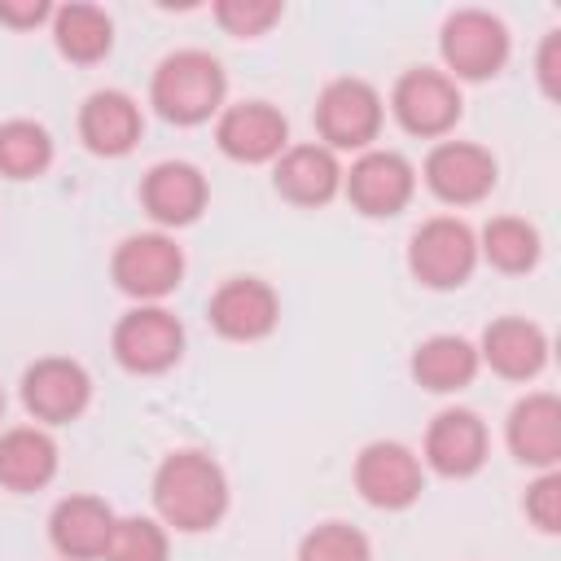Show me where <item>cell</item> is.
<instances>
[{
	"label": "cell",
	"instance_id": "2",
	"mask_svg": "<svg viewBox=\"0 0 561 561\" xmlns=\"http://www.w3.org/2000/svg\"><path fill=\"white\" fill-rule=\"evenodd\" d=\"M149 105L175 127H202L228 105L224 61L206 48H175L149 75Z\"/></svg>",
	"mask_w": 561,
	"mask_h": 561
},
{
	"label": "cell",
	"instance_id": "29",
	"mask_svg": "<svg viewBox=\"0 0 561 561\" xmlns=\"http://www.w3.org/2000/svg\"><path fill=\"white\" fill-rule=\"evenodd\" d=\"M280 18H285V4L280 0H219L215 4V22L228 35H237V39H259Z\"/></svg>",
	"mask_w": 561,
	"mask_h": 561
},
{
	"label": "cell",
	"instance_id": "15",
	"mask_svg": "<svg viewBox=\"0 0 561 561\" xmlns=\"http://www.w3.org/2000/svg\"><path fill=\"white\" fill-rule=\"evenodd\" d=\"M206 320L224 342H263L280 324V298L263 276H228L206 298Z\"/></svg>",
	"mask_w": 561,
	"mask_h": 561
},
{
	"label": "cell",
	"instance_id": "16",
	"mask_svg": "<svg viewBox=\"0 0 561 561\" xmlns=\"http://www.w3.org/2000/svg\"><path fill=\"white\" fill-rule=\"evenodd\" d=\"M206 202H210V184H206L202 167H193L184 158L153 162L140 175V206L158 224V232H175V228L197 224Z\"/></svg>",
	"mask_w": 561,
	"mask_h": 561
},
{
	"label": "cell",
	"instance_id": "27",
	"mask_svg": "<svg viewBox=\"0 0 561 561\" xmlns=\"http://www.w3.org/2000/svg\"><path fill=\"white\" fill-rule=\"evenodd\" d=\"M167 557H171V530L158 517L131 513L114 522V535L101 561H167Z\"/></svg>",
	"mask_w": 561,
	"mask_h": 561
},
{
	"label": "cell",
	"instance_id": "22",
	"mask_svg": "<svg viewBox=\"0 0 561 561\" xmlns=\"http://www.w3.org/2000/svg\"><path fill=\"white\" fill-rule=\"evenodd\" d=\"M408 373L430 394H460L482 373V359H478V346L469 337H460V333H430V337H421L412 346Z\"/></svg>",
	"mask_w": 561,
	"mask_h": 561
},
{
	"label": "cell",
	"instance_id": "4",
	"mask_svg": "<svg viewBox=\"0 0 561 561\" xmlns=\"http://www.w3.org/2000/svg\"><path fill=\"white\" fill-rule=\"evenodd\" d=\"M311 123H316V136H320L324 149H333V153H346V149L364 153L381 136L386 101H381V92L368 79L342 75V79H329L320 88Z\"/></svg>",
	"mask_w": 561,
	"mask_h": 561
},
{
	"label": "cell",
	"instance_id": "23",
	"mask_svg": "<svg viewBox=\"0 0 561 561\" xmlns=\"http://www.w3.org/2000/svg\"><path fill=\"white\" fill-rule=\"evenodd\" d=\"M57 438L44 425H13L0 434V486L13 495L44 491L57 478Z\"/></svg>",
	"mask_w": 561,
	"mask_h": 561
},
{
	"label": "cell",
	"instance_id": "10",
	"mask_svg": "<svg viewBox=\"0 0 561 561\" xmlns=\"http://www.w3.org/2000/svg\"><path fill=\"white\" fill-rule=\"evenodd\" d=\"M18 399H22V408L35 425H44V430L48 425H70L92 403V377L70 355H44V359L22 368Z\"/></svg>",
	"mask_w": 561,
	"mask_h": 561
},
{
	"label": "cell",
	"instance_id": "20",
	"mask_svg": "<svg viewBox=\"0 0 561 561\" xmlns=\"http://www.w3.org/2000/svg\"><path fill=\"white\" fill-rule=\"evenodd\" d=\"M118 513L101 495H66L48 513V543L61 561H101Z\"/></svg>",
	"mask_w": 561,
	"mask_h": 561
},
{
	"label": "cell",
	"instance_id": "25",
	"mask_svg": "<svg viewBox=\"0 0 561 561\" xmlns=\"http://www.w3.org/2000/svg\"><path fill=\"white\" fill-rule=\"evenodd\" d=\"M478 259H486L504 276H526L543 259V237L522 215H491L478 232Z\"/></svg>",
	"mask_w": 561,
	"mask_h": 561
},
{
	"label": "cell",
	"instance_id": "3",
	"mask_svg": "<svg viewBox=\"0 0 561 561\" xmlns=\"http://www.w3.org/2000/svg\"><path fill=\"white\" fill-rule=\"evenodd\" d=\"M508 53H513V35L504 18L491 9H451L438 26L443 75H451L456 83L495 79L508 66Z\"/></svg>",
	"mask_w": 561,
	"mask_h": 561
},
{
	"label": "cell",
	"instance_id": "12",
	"mask_svg": "<svg viewBox=\"0 0 561 561\" xmlns=\"http://www.w3.org/2000/svg\"><path fill=\"white\" fill-rule=\"evenodd\" d=\"M342 193L364 219H390L416 197V167L399 149H364L342 171Z\"/></svg>",
	"mask_w": 561,
	"mask_h": 561
},
{
	"label": "cell",
	"instance_id": "24",
	"mask_svg": "<svg viewBox=\"0 0 561 561\" xmlns=\"http://www.w3.org/2000/svg\"><path fill=\"white\" fill-rule=\"evenodd\" d=\"M53 44L66 61L75 66H96L110 57L114 48V18L101 9V4H88V0H70V4H57L53 9Z\"/></svg>",
	"mask_w": 561,
	"mask_h": 561
},
{
	"label": "cell",
	"instance_id": "9",
	"mask_svg": "<svg viewBox=\"0 0 561 561\" xmlns=\"http://www.w3.org/2000/svg\"><path fill=\"white\" fill-rule=\"evenodd\" d=\"M351 478H355L359 500L373 504V508H381V513H403L425 491V465L399 438H373V443H364L359 456H355Z\"/></svg>",
	"mask_w": 561,
	"mask_h": 561
},
{
	"label": "cell",
	"instance_id": "18",
	"mask_svg": "<svg viewBox=\"0 0 561 561\" xmlns=\"http://www.w3.org/2000/svg\"><path fill=\"white\" fill-rule=\"evenodd\" d=\"M504 443L517 465L543 473L561 465V399L552 390H530L508 408Z\"/></svg>",
	"mask_w": 561,
	"mask_h": 561
},
{
	"label": "cell",
	"instance_id": "28",
	"mask_svg": "<svg viewBox=\"0 0 561 561\" xmlns=\"http://www.w3.org/2000/svg\"><path fill=\"white\" fill-rule=\"evenodd\" d=\"M298 561H373V543L351 522H320L298 539Z\"/></svg>",
	"mask_w": 561,
	"mask_h": 561
},
{
	"label": "cell",
	"instance_id": "21",
	"mask_svg": "<svg viewBox=\"0 0 561 561\" xmlns=\"http://www.w3.org/2000/svg\"><path fill=\"white\" fill-rule=\"evenodd\" d=\"M272 184L285 202L316 210V206H329L342 193V162L320 140H302V145H289L272 162Z\"/></svg>",
	"mask_w": 561,
	"mask_h": 561
},
{
	"label": "cell",
	"instance_id": "11",
	"mask_svg": "<svg viewBox=\"0 0 561 561\" xmlns=\"http://www.w3.org/2000/svg\"><path fill=\"white\" fill-rule=\"evenodd\" d=\"M421 180L443 206H478L491 197L500 162L478 140H434V149L421 162Z\"/></svg>",
	"mask_w": 561,
	"mask_h": 561
},
{
	"label": "cell",
	"instance_id": "17",
	"mask_svg": "<svg viewBox=\"0 0 561 561\" xmlns=\"http://www.w3.org/2000/svg\"><path fill=\"white\" fill-rule=\"evenodd\" d=\"M145 136L140 101L123 88H96L79 105V140L96 158H127Z\"/></svg>",
	"mask_w": 561,
	"mask_h": 561
},
{
	"label": "cell",
	"instance_id": "32",
	"mask_svg": "<svg viewBox=\"0 0 561 561\" xmlns=\"http://www.w3.org/2000/svg\"><path fill=\"white\" fill-rule=\"evenodd\" d=\"M53 9L48 0H0V26L9 31H35L44 22H53Z\"/></svg>",
	"mask_w": 561,
	"mask_h": 561
},
{
	"label": "cell",
	"instance_id": "19",
	"mask_svg": "<svg viewBox=\"0 0 561 561\" xmlns=\"http://www.w3.org/2000/svg\"><path fill=\"white\" fill-rule=\"evenodd\" d=\"M482 368L504 381H535L548 368V333L526 316H500L473 342Z\"/></svg>",
	"mask_w": 561,
	"mask_h": 561
},
{
	"label": "cell",
	"instance_id": "33",
	"mask_svg": "<svg viewBox=\"0 0 561 561\" xmlns=\"http://www.w3.org/2000/svg\"><path fill=\"white\" fill-rule=\"evenodd\" d=\"M0 416H4V386H0Z\"/></svg>",
	"mask_w": 561,
	"mask_h": 561
},
{
	"label": "cell",
	"instance_id": "14",
	"mask_svg": "<svg viewBox=\"0 0 561 561\" xmlns=\"http://www.w3.org/2000/svg\"><path fill=\"white\" fill-rule=\"evenodd\" d=\"M215 145L224 158L263 167L289 149V118L272 101H232L215 118Z\"/></svg>",
	"mask_w": 561,
	"mask_h": 561
},
{
	"label": "cell",
	"instance_id": "8",
	"mask_svg": "<svg viewBox=\"0 0 561 561\" xmlns=\"http://www.w3.org/2000/svg\"><path fill=\"white\" fill-rule=\"evenodd\" d=\"M390 114L408 136L447 140L465 114V96L460 83L438 66H412L390 88Z\"/></svg>",
	"mask_w": 561,
	"mask_h": 561
},
{
	"label": "cell",
	"instance_id": "1",
	"mask_svg": "<svg viewBox=\"0 0 561 561\" xmlns=\"http://www.w3.org/2000/svg\"><path fill=\"white\" fill-rule=\"evenodd\" d=\"M153 517L175 535H206L228 513V473L202 447H175L153 469Z\"/></svg>",
	"mask_w": 561,
	"mask_h": 561
},
{
	"label": "cell",
	"instance_id": "13",
	"mask_svg": "<svg viewBox=\"0 0 561 561\" xmlns=\"http://www.w3.org/2000/svg\"><path fill=\"white\" fill-rule=\"evenodd\" d=\"M486 456H491V434H486V421L473 408H443L425 425L421 465L430 473L465 482L486 465Z\"/></svg>",
	"mask_w": 561,
	"mask_h": 561
},
{
	"label": "cell",
	"instance_id": "26",
	"mask_svg": "<svg viewBox=\"0 0 561 561\" xmlns=\"http://www.w3.org/2000/svg\"><path fill=\"white\" fill-rule=\"evenodd\" d=\"M53 167V136L35 118L0 123V175L4 180H35Z\"/></svg>",
	"mask_w": 561,
	"mask_h": 561
},
{
	"label": "cell",
	"instance_id": "5",
	"mask_svg": "<svg viewBox=\"0 0 561 561\" xmlns=\"http://www.w3.org/2000/svg\"><path fill=\"white\" fill-rule=\"evenodd\" d=\"M478 232L460 215H430L408 237V272L425 289H460L478 272Z\"/></svg>",
	"mask_w": 561,
	"mask_h": 561
},
{
	"label": "cell",
	"instance_id": "31",
	"mask_svg": "<svg viewBox=\"0 0 561 561\" xmlns=\"http://www.w3.org/2000/svg\"><path fill=\"white\" fill-rule=\"evenodd\" d=\"M535 79L548 101H561V31H548L535 53Z\"/></svg>",
	"mask_w": 561,
	"mask_h": 561
},
{
	"label": "cell",
	"instance_id": "30",
	"mask_svg": "<svg viewBox=\"0 0 561 561\" xmlns=\"http://www.w3.org/2000/svg\"><path fill=\"white\" fill-rule=\"evenodd\" d=\"M522 513L539 535H557L561 530V473L557 469L535 473V482L522 495Z\"/></svg>",
	"mask_w": 561,
	"mask_h": 561
},
{
	"label": "cell",
	"instance_id": "7",
	"mask_svg": "<svg viewBox=\"0 0 561 561\" xmlns=\"http://www.w3.org/2000/svg\"><path fill=\"white\" fill-rule=\"evenodd\" d=\"M110 276L131 302H162L184 280V245L171 232H131L110 254Z\"/></svg>",
	"mask_w": 561,
	"mask_h": 561
},
{
	"label": "cell",
	"instance_id": "6",
	"mask_svg": "<svg viewBox=\"0 0 561 561\" xmlns=\"http://www.w3.org/2000/svg\"><path fill=\"white\" fill-rule=\"evenodd\" d=\"M184 324L162 302H136L114 320L110 351L114 364L131 377H158L184 359Z\"/></svg>",
	"mask_w": 561,
	"mask_h": 561
}]
</instances>
